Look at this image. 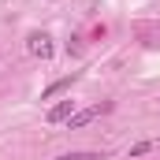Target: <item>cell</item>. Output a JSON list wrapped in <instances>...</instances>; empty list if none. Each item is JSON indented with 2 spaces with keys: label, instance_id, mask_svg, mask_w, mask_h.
I'll use <instances>...</instances> for the list:
<instances>
[{
  "label": "cell",
  "instance_id": "cell-1",
  "mask_svg": "<svg viewBox=\"0 0 160 160\" xmlns=\"http://www.w3.org/2000/svg\"><path fill=\"white\" fill-rule=\"evenodd\" d=\"M104 112H112V101H101V104H93V108H82V112H75V116L67 119V127H71V130H78V127L93 123L97 116H104Z\"/></svg>",
  "mask_w": 160,
  "mask_h": 160
},
{
  "label": "cell",
  "instance_id": "cell-2",
  "mask_svg": "<svg viewBox=\"0 0 160 160\" xmlns=\"http://www.w3.org/2000/svg\"><path fill=\"white\" fill-rule=\"evenodd\" d=\"M26 48H30L34 56H41V60H52V52H56L48 34H30V38H26Z\"/></svg>",
  "mask_w": 160,
  "mask_h": 160
},
{
  "label": "cell",
  "instance_id": "cell-3",
  "mask_svg": "<svg viewBox=\"0 0 160 160\" xmlns=\"http://www.w3.org/2000/svg\"><path fill=\"white\" fill-rule=\"evenodd\" d=\"M71 116H75V101H60V104H52V108L45 112L48 123H63V119H71Z\"/></svg>",
  "mask_w": 160,
  "mask_h": 160
},
{
  "label": "cell",
  "instance_id": "cell-4",
  "mask_svg": "<svg viewBox=\"0 0 160 160\" xmlns=\"http://www.w3.org/2000/svg\"><path fill=\"white\" fill-rule=\"evenodd\" d=\"M75 78H78V75H67V78H56L52 86H48V89H45V93H41V101H48V97H56V93L71 89V86H75Z\"/></svg>",
  "mask_w": 160,
  "mask_h": 160
},
{
  "label": "cell",
  "instance_id": "cell-5",
  "mask_svg": "<svg viewBox=\"0 0 160 160\" xmlns=\"http://www.w3.org/2000/svg\"><path fill=\"white\" fill-rule=\"evenodd\" d=\"M157 149V142L149 138V142H138V145H130V160H138V157H145V153H153Z\"/></svg>",
  "mask_w": 160,
  "mask_h": 160
},
{
  "label": "cell",
  "instance_id": "cell-6",
  "mask_svg": "<svg viewBox=\"0 0 160 160\" xmlns=\"http://www.w3.org/2000/svg\"><path fill=\"white\" fill-rule=\"evenodd\" d=\"M56 160H104V153H63Z\"/></svg>",
  "mask_w": 160,
  "mask_h": 160
}]
</instances>
